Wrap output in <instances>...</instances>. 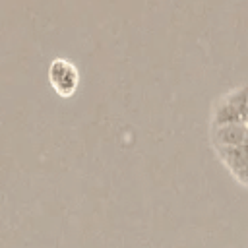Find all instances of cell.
Instances as JSON below:
<instances>
[{"label":"cell","instance_id":"cell-1","mask_svg":"<svg viewBox=\"0 0 248 248\" xmlns=\"http://www.w3.org/2000/svg\"><path fill=\"white\" fill-rule=\"evenodd\" d=\"M48 79L58 95L70 97L78 87L79 74L72 62H68L64 58H56L48 68Z\"/></svg>","mask_w":248,"mask_h":248},{"label":"cell","instance_id":"cell-2","mask_svg":"<svg viewBox=\"0 0 248 248\" xmlns=\"http://www.w3.org/2000/svg\"><path fill=\"white\" fill-rule=\"evenodd\" d=\"M242 114L248 116V87L242 91H234L227 97V101L215 112V124H234Z\"/></svg>","mask_w":248,"mask_h":248}]
</instances>
